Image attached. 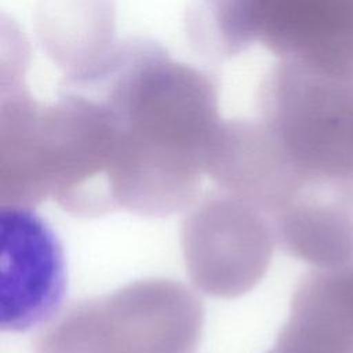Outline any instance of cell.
<instances>
[{"label":"cell","instance_id":"obj_1","mask_svg":"<svg viewBox=\"0 0 353 353\" xmlns=\"http://www.w3.org/2000/svg\"><path fill=\"white\" fill-rule=\"evenodd\" d=\"M66 91L103 106L112 127L109 188L116 210L168 216L197 197L221 124L205 73L145 41H130L76 70Z\"/></svg>","mask_w":353,"mask_h":353},{"label":"cell","instance_id":"obj_3","mask_svg":"<svg viewBox=\"0 0 353 353\" xmlns=\"http://www.w3.org/2000/svg\"><path fill=\"white\" fill-rule=\"evenodd\" d=\"M274 237L270 218L245 200L221 189L197 199L181 230L193 285L216 298L251 291L268 270Z\"/></svg>","mask_w":353,"mask_h":353},{"label":"cell","instance_id":"obj_2","mask_svg":"<svg viewBox=\"0 0 353 353\" xmlns=\"http://www.w3.org/2000/svg\"><path fill=\"white\" fill-rule=\"evenodd\" d=\"M203 325L201 302L186 285L139 280L58 314L34 353H196Z\"/></svg>","mask_w":353,"mask_h":353},{"label":"cell","instance_id":"obj_5","mask_svg":"<svg viewBox=\"0 0 353 353\" xmlns=\"http://www.w3.org/2000/svg\"><path fill=\"white\" fill-rule=\"evenodd\" d=\"M268 353H287V352H284V350H281V349H279V347H273L270 352H268Z\"/></svg>","mask_w":353,"mask_h":353},{"label":"cell","instance_id":"obj_4","mask_svg":"<svg viewBox=\"0 0 353 353\" xmlns=\"http://www.w3.org/2000/svg\"><path fill=\"white\" fill-rule=\"evenodd\" d=\"M1 309L4 331L47 325L66 292L63 251L52 229L32 208L1 205Z\"/></svg>","mask_w":353,"mask_h":353}]
</instances>
